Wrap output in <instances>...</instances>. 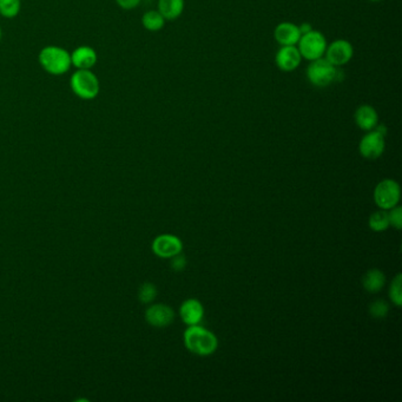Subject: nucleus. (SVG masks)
<instances>
[{
  "label": "nucleus",
  "mask_w": 402,
  "mask_h": 402,
  "mask_svg": "<svg viewBox=\"0 0 402 402\" xmlns=\"http://www.w3.org/2000/svg\"><path fill=\"white\" fill-rule=\"evenodd\" d=\"M354 119L357 127L364 131L374 130L379 124V114L374 109V106L369 104H362L359 106L354 114Z\"/></svg>",
  "instance_id": "obj_15"
},
{
  "label": "nucleus",
  "mask_w": 402,
  "mask_h": 402,
  "mask_svg": "<svg viewBox=\"0 0 402 402\" xmlns=\"http://www.w3.org/2000/svg\"><path fill=\"white\" fill-rule=\"evenodd\" d=\"M186 8L184 0H158V9L165 21H176L182 16Z\"/></svg>",
  "instance_id": "obj_16"
},
{
  "label": "nucleus",
  "mask_w": 402,
  "mask_h": 402,
  "mask_svg": "<svg viewBox=\"0 0 402 402\" xmlns=\"http://www.w3.org/2000/svg\"><path fill=\"white\" fill-rule=\"evenodd\" d=\"M142 0H116V4L118 5L119 8L125 11H130L134 10L140 4Z\"/></svg>",
  "instance_id": "obj_26"
},
{
  "label": "nucleus",
  "mask_w": 402,
  "mask_h": 402,
  "mask_svg": "<svg viewBox=\"0 0 402 402\" xmlns=\"http://www.w3.org/2000/svg\"><path fill=\"white\" fill-rule=\"evenodd\" d=\"M183 249V243L177 236L163 234L157 236L153 242V254L158 257L171 258L176 255L181 254Z\"/></svg>",
  "instance_id": "obj_9"
},
{
  "label": "nucleus",
  "mask_w": 402,
  "mask_h": 402,
  "mask_svg": "<svg viewBox=\"0 0 402 402\" xmlns=\"http://www.w3.org/2000/svg\"><path fill=\"white\" fill-rule=\"evenodd\" d=\"M98 55L95 49L88 45H81L71 53V63L76 68L91 70L97 64Z\"/></svg>",
  "instance_id": "obj_14"
},
{
  "label": "nucleus",
  "mask_w": 402,
  "mask_h": 402,
  "mask_svg": "<svg viewBox=\"0 0 402 402\" xmlns=\"http://www.w3.org/2000/svg\"><path fill=\"white\" fill-rule=\"evenodd\" d=\"M70 86L75 96L83 101H92L98 97L101 91L99 79L91 70L77 68L70 78Z\"/></svg>",
  "instance_id": "obj_3"
},
{
  "label": "nucleus",
  "mask_w": 402,
  "mask_h": 402,
  "mask_svg": "<svg viewBox=\"0 0 402 402\" xmlns=\"http://www.w3.org/2000/svg\"><path fill=\"white\" fill-rule=\"evenodd\" d=\"M402 276L398 274L393 279L390 284V297L393 301L394 305L400 307L402 305V289H401Z\"/></svg>",
  "instance_id": "obj_22"
},
{
  "label": "nucleus",
  "mask_w": 402,
  "mask_h": 402,
  "mask_svg": "<svg viewBox=\"0 0 402 402\" xmlns=\"http://www.w3.org/2000/svg\"><path fill=\"white\" fill-rule=\"evenodd\" d=\"M165 21H166L164 17L157 10H150L142 17V25L145 26V30H148L149 32L161 31L164 27Z\"/></svg>",
  "instance_id": "obj_18"
},
{
  "label": "nucleus",
  "mask_w": 402,
  "mask_h": 402,
  "mask_svg": "<svg viewBox=\"0 0 402 402\" xmlns=\"http://www.w3.org/2000/svg\"><path fill=\"white\" fill-rule=\"evenodd\" d=\"M388 218H390V225H393L394 228H402V209L401 207H394L388 212Z\"/></svg>",
  "instance_id": "obj_24"
},
{
  "label": "nucleus",
  "mask_w": 402,
  "mask_h": 402,
  "mask_svg": "<svg viewBox=\"0 0 402 402\" xmlns=\"http://www.w3.org/2000/svg\"><path fill=\"white\" fill-rule=\"evenodd\" d=\"M299 25L290 21H282L274 30V38L281 47H297L301 38Z\"/></svg>",
  "instance_id": "obj_12"
},
{
  "label": "nucleus",
  "mask_w": 402,
  "mask_h": 402,
  "mask_svg": "<svg viewBox=\"0 0 402 402\" xmlns=\"http://www.w3.org/2000/svg\"><path fill=\"white\" fill-rule=\"evenodd\" d=\"M157 297V288L156 286L150 282H145V284L140 286L138 289V299H140L142 303H151Z\"/></svg>",
  "instance_id": "obj_21"
},
{
  "label": "nucleus",
  "mask_w": 402,
  "mask_h": 402,
  "mask_svg": "<svg viewBox=\"0 0 402 402\" xmlns=\"http://www.w3.org/2000/svg\"><path fill=\"white\" fill-rule=\"evenodd\" d=\"M184 344L195 355L209 356L216 351L218 340L210 330L195 325L184 331Z\"/></svg>",
  "instance_id": "obj_1"
},
{
  "label": "nucleus",
  "mask_w": 402,
  "mask_h": 402,
  "mask_svg": "<svg viewBox=\"0 0 402 402\" xmlns=\"http://www.w3.org/2000/svg\"><path fill=\"white\" fill-rule=\"evenodd\" d=\"M327 38L325 34L318 30H312L308 34L301 36L297 42V49L302 55V60H316L325 57L327 50Z\"/></svg>",
  "instance_id": "obj_5"
},
{
  "label": "nucleus",
  "mask_w": 402,
  "mask_h": 402,
  "mask_svg": "<svg viewBox=\"0 0 402 402\" xmlns=\"http://www.w3.org/2000/svg\"><path fill=\"white\" fill-rule=\"evenodd\" d=\"M42 68L52 76H62L73 66L71 53L65 49L55 45L42 47L38 55Z\"/></svg>",
  "instance_id": "obj_2"
},
{
  "label": "nucleus",
  "mask_w": 402,
  "mask_h": 402,
  "mask_svg": "<svg viewBox=\"0 0 402 402\" xmlns=\"http://www.w3.org/2000/svg\"><path fill=\"white\" fill-rule=\"evenodd\" d=\"M179 316L188 326L199 325L204 316V308L202 303L196 299H189L179 308Z\"/></svg>",
  "instance_id": "obj_13"
},
{
  "label": "nucleus",
  "mask_w": 402,
  "mask_h": 402,
  "mask_svg": "<svg viewBox=\"0 0 402 402\" xmlns=\"http://www.w3.org/2000/svg\"><path fill=\"white\" fill-rule=\"evenodd\" d=\"M338 68H339L330 64L325 57H322L310 62L305 75L310 84L318 89H325L336 81Z\"/></svg>",
  "instance_id": "obj_4"
},
{
  "label": "nucleus",
  "mask_w": 402,
  "mask_h": 402,
  "mask_svg": "<svg viewBox=\"0 0 402 402\" xmlns=\"http://www.w3.org/2000/svg\"><path fill=\"white\" fill-rule=\"evenodd\" d=\"M390 218H388V212L385 210L374 212L369 217V227L377 233L385 231L386 229L390 227Z\"/></svg>",
  "instance_id": "obj_19"
},
{
  "label": "nucleus",
  "mask_w": 402,
  "mask_h": 402,
  "mask_svg": "<svg viewBox=\"0 0 402 402\" xmlns=\"http://www.w3.org/2000/svg\"><path fill=\"white\" fill-rule=\"evenodd\" d=\"M175 318V312L171 307L166 305H153L149 307L145 312V320L150 326L156 328H165L173 323Z\"/></svg>",
  "instance_id": "obj_11"
},
{
  "label": "nucleus",
  "mask_w": 402,
  "mask_h": 402,
  "mask_svg": "<svg viewBox=\"0 0 402 402\" xmlns=\"http://www.w3.org/2000/svg\"><path fill=\"white\" fill-rule=\"evenodd\" d=\"M354 55V47L347 39H336L327 45L326 58L330 64L336 68H341L349 63Z\"/></svg>",
  "instance_id": "obj_7"
},
{
  "label": "nucleus",
  "mask_w": 402,
  "mask_h": 402,
  "mask_svg": "<svg viewBox=\"0 0 402 402\" xmlns=\"http://www.w3.org/2000/svg\"><path fill=\"white\" fill-rule=\"evenodd\" d=\"M385 136L375 130L367 131V134L361 138L359 145L361 156L364 157L366 160H377L385 153Z\"/></svg>",
  "instance_id": "obj_8"
},
{
  "label": "nucleus",
  "mask_w": 402,
  "mask_h": 402,
  "mask_svg": "<svg viewBox=\"0 0 402 402\" xmlns=\"http://www.w3.org/2000/svg\"><path fill=\"white\" fill-rule=\"evenodd\" d=\"M171 268L175 271H182L186 266V258L183 255L178 254L174 257H171Z\"/></svg>",
  "instance_id": "obj_25"
},
{
  "label": "nucleus",
  "mask_w": 402,
  "mask_h": 402,
  "mask_svg": "<svg viewBox=\"0 0 402 402\" xmlns=\"http://www.w3.org/2000/svg\"><path fill=\"white\" fill-rule=\"evenodd\" d=\"M400 186L393 179H384L374 190V201L382 210H390L400 201Z\"/></svg>",
  "instance_id": "obj_6"
},
{
  "label": "nucleus",
  "mask_w": 402,
  "mask_h": 402,
  "mask_svg": "<svg viewBox=\"0 0 402 402\" xmlns=\"http://www.w3.org/2000/svg\"><path fill=\"white\" fill-rule=\"evenodd\" d=\"M299 29H300L301 34H308L310 31L314 30L313 25L310 23H302L301 25H299Z\"/></svg>",
  "instance_id": "obj_27"
},
{
  "label": "nucleus",
  "mask_w": 402,
  "mask_h": 402,
  "mask_svg": "<svg viewBox=\"0 0 402 402\" xmlns=\"http://www.w3.org/2000/svg\"><path fill=\"white\" fill-rule=\"evenodd\" d=\"M369 1H372V3H380V1H384V0H369Z\"/></svg>",
  "instance_id": "obj_28"
},
{
  "label": "nucleus",
  "mask_w": 402,
  "mask_h": 402,
  "mask_svg": "<svg viewBox=\"0 0 402 402\" xmlns=\"http://www.w3.org/2000/svg\"><path fill=\"white\" fill-rule=\"evenodd\" d=\"M1 37H3V32H1V29H0V40H1Z\"/></svg>",
  "instance_id": "obj_29"
},
{
  "label": "nucleus",
  "mask_w": 402,
  "mask_h": 402,
  "mask_svg": "<svg viewBox=\"0 0 402 402\" xmlns=\"http://www.w3.org/2000/svg\"><path fill=\"white\" fill-rule=\"evenodd\" d=\"M386 284V276L379 269H370L366 273V275L362 279L364 288L368 292L375 294L384 288Z\"/></svg>",
  "instance_id": "obj_17"
},
{
  "label": "nucleus",
  "mask_w": 402,
  "mask_h": 402,
  "mask_svg": "<svg viewBox=\"0 0 402 402\" xmlns=\"http://www.w3.org/2000/svg\"><path fill=\"white\" fill-rule=\"evenodd\" d=\"M302 63V55L297 47H281L276 52V66L284 73L295 71Z\"/></svg>",
  "instance_id": "obj_10"
},
{
  "label": "nucleus",
  "mask_w": 402,
  "mask_h": 402,
  "mask_svg": "<svg viewBox=\"0 0 402 402\" xmlns=\"http://www.w3.org/2000/svg\"><path fill=\"white\" fill-rule=\"evenodd\" d=\"M390 312V305H387L386 301L377 300L369 305V314L374 318H385Z\"/></svg>",
  "instance_id": "obj_23"
},
{
  "label": "nucleus",
  "mask_w": 402,
  "mask_h": 402,
  "mask_svg": "<svg viewBox=\"0 0 402 402\" xmlns=\"http://www.w3.org/2000/svg\"><path fill=\"white\" fill-rule=\"evenodd\" d=\"M21 9V0H0V14L4 18L17 17Z\"/></svg>",
  "instance_id": "obj_20"
}]
</instances>
